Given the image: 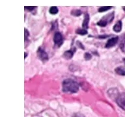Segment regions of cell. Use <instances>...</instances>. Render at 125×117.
<instances>
[{"mask_svg": "<svg viewBox=\"0 0 125 117\" xmlns=\"http://www.w3.org/2000/svg\"><path fill=\"white\" fill-rule=\"evenodd\" d=\"M79 90V85L74 80L67 79L62 82V90L64 92L76 93Z\"/></svg>", "mask_w": 125, "mask_h": 117, "instance_id": "1", "label": "cell"}, {"mask_svg": "<svg viewBox=\"0 0 125 117\" xmlns=\"http://www.w3.org/2000/svg\"><path fill=\"white\" fill-rule=\"evenodd\" d=\"M113 14H114L113 13H111L108 14L107 16H105V17H104L99 22H98L97 24L98 25H100V26H102V27H105L107 23L112 21V20L114 18Z\"/></svg>", "mask_w": 125, "mask_h": 117, "instance_id": "2", "label": "cell"}, {"mask_svg": "<svg viewBox=\"0 0 125 117\" xmlns=\"http://www.w3.org/2000/svg\"><path fill=\"white\" fill-rule=\"evenodd\" d=\"M116 102L121 109L125 111V93H121L119 94L116 98Z\"/></svg>", "mask_w": 125, "mask_h": 117, "instance_id": "3", "label": "cell"}, {"mask_svg": "<svg viewBox=\"0 0 125 117\" xmlns=\"http://www.w3.org/2000/svg\"><path fill=\"white\" fill-rule=\"evenodd\" d=\"M37 55H38L39 58H40L41 60H42L43 62H45V61H46V60L48 59V55H47L46 51H45L42 48H39V49L37 51Z\"/></svg>", "mask_w": 125, "mask_h": 117, "instance_id": "4", "label": "cell"}, {"mask_svg": "<svg viewBox=\"0 0 125 117\" xmlns=\"http://www.w3.org/2000/svg\"><path fill=\"white\" fill-rule=\"evenodd\" d=\"M53 41H54L55 44H56L58 46H61L63 42V38L62 37V35L58 32L55 33V34L54 35V37H53Z\"/></svg>", "mask_w": 125, "mask_h": 117, "instance_id": "5", "label": "cell"}, {"mask_svg": "<svg viewBox=\"0 0 125 117\" xmlns=\"http://www.w3.org/2000/svg\"><path fill=\"white\" fill-rule=\"evenodd\" d=\"M118 40H119V38L117 37H113L112 39H109V40L107 41V44H105V48H109L113 47L114 46H115V45L117 44Z\"/></svg>", "mask_w": 125, "mask_h": 117, "instance_id": "6", "label": "cell"}, {"mask_svg": "<svg viewBox=\"0 0 125 117\" xmlns=\"http://www.w3.org/2000/svg\"><path fill=\"white\" fill-rule=\"evenodd\" d=\"M75 50H76V49H71V50L66 51H65V52L64 53L63 57H64L65 58H66V59H70V58H72V56H73Z\"/></svg>", "mask_w": 125, "mask_h": 117, "instance_id": "7", "label": "cell"}, {"mask_svg": "<svg viewBox=\"0 0 125 117\" xmlns=\"http://www.w3.org/2000/svg\"><path fill=\"white\" fill-rule=\"evenodd\" d=\"M89 21V16L88 14H85V18H84L83 22V25H82V26H83V29H87Z\"/></svg>", "mask_w": 125, "mask_h": 117, "instance_id": "8", "label": "cell"}, {"mask_svg": "<svg viewBox=\"0 0 125 117\" xmlns=\"http://www.w3.org/2000/svg\"><path fill=\"white\" fill-rule=\"evenodd\" d=\"M121 29H122V22H121V20H119V21L114 25V27H113V30H114L115 32L119 33V32H120V31H121Z\"/></svg>", "mask_w": 125, "mask_h": 117, "instance_id": "9", "label": "cell"}, {"mask_svg": "<svg viewBox=\"0 0 125 117\" xmlns=\"http://www.w3.org/2000/svg\"><path fill=\"white\" fill-rule=\"evenodd\" d=\"M115 71L119 75L125 76V69L123 67H122V66H119V67H117V68H115Z\"/></svg>", "mask_w": 125, "mask_h": 117, "instance_id": "10", "label": "cell"}, {"mask_svg": "<svg viewBox=\"0 0 125 117\" xmlns=\"http://www.w3.org/2000/svg\"><path fill=\"white\" fill-rule=\"evenodd\" d=\"M50 12L52 14H55L58 12V9L56 7H52L50 9Z\"/></svg>", "mask_w": 125, "mask_h": 117, "instance_id": "11", "label": "cell"}, {"mask_svg": "<svg viewBox=\"0 0 125 117\" xmlns=\"http://www.w3.org/2000/svg\"><path fill=\"white\" fill-rule=\"evenodd\" d=\"M76 33H78V34H80V35H86L87 33V31L86 29H78L77 31H76Z\"/></svg>", "mask_w": 125, "mask_h": 117, "instance_id": "12", "label": "cell"}, {"mask_svg": "<svg viewBox=\"0 0 125 117\" xmlns=\"http://www.w3.org/2000/svg\"><path fill=\"white\" fill-rule=\"evenodd\" d=\"M111 7H102L98 9V11L100 12H105L106 10H108L109 9H111Z\"/></svg>", "mask_w": 125, "mask_h": 117, "instance_id": "13", "label": "cell"}, {"mask_svg": "<svg viewBox=\"0 0 125 117\" xmlns=\"http://www.w3.org/2000/svg\"><path fill=\"white\" fill-rule=\"evenodd\" d=\"M82 14V12L80 11V10H74L72 12V15L75 16H79Z\"/></svg>", "mask_w": 125, "mask_h": 117, "instance_id": "14", "label": "cell"}, {"mask_svg": "<svg viewBox=\"0 0 125 117\" xmlns=\"http://www.w3.org/2000/svg\"><path fill=\"white\" fill-rule=\"evenodd\" d=\"M91 55L89 53H86L85 54V60H90L91 58Z\"/></svg>", "mask_w": 125, "mask_h": 117, "instance_id": "15", "label": "cell"}, {"mask_svg": "<svg viewBox=\"0 0 125 117\" xmlns=\"http://www.w3.org/2000/svg\"><path fill=\"white\" fill-rule=\"evenodd\" d=\"M24 8H25V9H27L29 11H32V10L35 9L36 7H31V6H29V7H25Z\"/></svg>", "mask_w": 125, "mask_h": 117, "instance_id": "16", "label": "cell"}, {"mask_svg": "<svg viewBox=\"0 0 125 117\" xmlns=\"http://www.w3.org/2000/svg\"><path fill=\"white\" fill-rule=\"evenodd\" d=\"M72 117H85V116L81 113H75L73 115Z\"/></svg>", "mask_w": 125, "mask_h": 117, "instance_id": "17", "label": "cell"}, {"mask_svg": "<svg viewBox=\"0 0 125 117\" xmlns=\"http://www.w3.org/2000/svg\"><path fill=\"white\" fill-rule=\"evenodd\" d=\"M29 32H28V31H27V29H25V40H27V37H29Z\"/></svg>", "mask_w": 125, "mask_h": 117, "instance_id": "18", "label": "cell"}, {"mask_svg": "<svg viewBox=\"0 0 125 117\" xmlns=\"http://www.w3.org/2000/svg\"><path fill=\"white\" fill-rule=\"evenodd\" d=\"M123 9H124V10H125V7H123Z\"/></svg>", "mask_w": 125, "mask_h": 117, "instance_id": "19", "label": "cell"}, {"mask_svg": "<svg viewBox=\"0 0 125 117\" xmlns=\"http://www.w3.org/2000/svg\"><path fill=\"white\" fill-rule=\"evenodd\" d=\"M26 56H27V54H26V53H25V57H26Z\"/></svg>", "mask_w": 125, "mask_h": 117, "instance_id": "20", "label": "cell"}, {"mask_svg": "<svg viewBox=\"0 0 125 117\" xmlns=\"http://www.w3.org/2000/svg\"><path fill=\"white\" fill-rule=\"evenodd\" d=\"M123 60H124V62H125V58H124V59H123Z\"/></svg>", "mask_w": 125, "mask_h": 117, "instance_id": "21", "label": "cell"}]
</instances>
